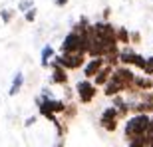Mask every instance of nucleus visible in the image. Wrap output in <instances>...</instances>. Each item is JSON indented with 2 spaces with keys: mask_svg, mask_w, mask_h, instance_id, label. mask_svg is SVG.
<instances>
[{
  "mask_svg": "<svg viewBox=\"0 0 153 147\" xmlns=\"http://www.w3.org/2000/svg\"><path fill=\"white\" fill-rule=\"evenodd\" d=\"M149 123H151V115L149 113H137V115H131L127 121H125L123 127V137L127 141H137V139H143L149 131Z\"/></svg>",
  "mask_w": 153,
  "mask_h": 147,
  "instance_id": "f257e3e1",
  "label": "nucleus"
},
{
  "mask_svg": "<svg viewBox=\"0 0 153 147\" xmlns=\"http://www.w3.org/2000/svg\"><path fill=\"white\" fill-rule=\"evenodd\" d=\"M85 64H88L85 62V54H58L50 62V66L52 68L60 66L64 70H79Z\"/></svg>",
  "mask_w": 153,
  "mask_h": 147,
  "instance_id": "f03ea898",
  "label": "nucleus"
},
{
  "mask_svg": "<svg viewBox=\"0 0 153 147\" xmlns=\"http://www.w3.org/2000/svg\"><path fill=\"white\" fill-rule=\"evenodd\" d=\"M60 50H62V54H88V52H85V38L72 30V32L62 40Z\"/></svg>",
  "mask_w": 153,
  "mask_h": 147,
  "instance_id": "7ed1b4c3",
  "label": "nucleus"
},
{
  "mask_svg": "<svg viewBox=\"0 0 153 147\" xmlns=\"http://www.w3.org/2000/svg\"><path fill=\"white\" fill-rule=\"evenodd\" d=\"M119 64L121 66H135V68H139L143 72V68H145V64H147V58L141 56V54H137L131 46H125V48H121V52H119Z\"/></svg>",
  "mask_w": 153,
  "mask_h": 147,
  "instance_id": "20e7f679",
  "label": "nucleus"
},
{
  "mask_svg": "<svg viewBox=\"0 0 153 147\" xmlns=\"http://www.w3.org/2000/svg\"><path fill=\"white\" fill-rule=\"evenodd\" d=\"M76 94H78L79 103L88 105V103H91L94 97L97 96V88H96L94 82H90V79H79L78 84H76Z\"/></svg>",
  "mask_w": 153,
  "mask_h": 147,
  "instance_id": "39448f33",
  "label": "nucleus"
},
{
  "mask_svg": "<svg viewBox=\"0 0 153 147\" xmlns=\"http://www.w3.org/2000/svg\"><path fill=\"white\" fill-rule=\"evenodd\" d=\"M117 119H119V111L111 105V108H105L102 111V115H100V125H102L108 133H114V131L117 129Z\"/></svg>",
  "mask_w": 153,
  "mask_h": 147,
  "instance_id": "423d86ee",
  "label": "nucleus"
},
{
  "mask_svg": "<svg viewBox=\"0 0 153 147\" xmlns=\"http://www.w3.org/2000/svg\"><path fill=\"white\" fill-rule=\"evenodd\" d=\"M103 66H105V58H91L90 62L84 66V76H85V79L96 78Z\"/></svg>",
  "mask_w": 153,
  "mask_h": 147,
  "instance_id": "0eeeda50",
  "label": "nucleus"
},
{
  "mask_svg": "<svg viewBox=\"0 0 153 147\" xmlns=\"http://www.w3.org/2000/svg\"><path fill=\"white\" fill-rule=\"evenodd\" d=\"M121 91H125V85L119 82V79H115L114 76H111V79H109L108 84L103 85V94L108 97H115V96H119Z\"/></svg>",
  "mask_w": 153,
  "mask_h": 147,
  "instance_id": "6e6552de",
  "label": "nucleus"
},
{
  "mask_svg": "<svg viewBox=\"0 0 153 147\" xmlns=\"http://www.w3.org/2000/svg\"><path fill=\"white\" fill-rule=\"evenodd\" d=\"M114 70H115L114 66H108V64H105V66L100 70V74L94 78V84L96 85H105L109 79H111V76H114Z\"/></svg>",
  "mask_w": 153,
  "mask_h": 147,
  "instance_id": "1a4fd4ad",
  "label": "nucleus"
},
{
  "mask_svg": "<svg viewBox=\"0 0 153 147\" xmlns=\"http://www.w3.org/2000/svg\"><path fill=\"white\" fill-rule=\"evenodd\" d=\"M52 84H58V85H68V70L60 68V66H56V68H52Z\"/></svg>",
  "mask_w": 153,
  "mask_h": 147,
  "instance_id": "9d476101",
  "label": "nucleus"
},
{
  "mask_svg": "<svg viewBox=\"0 0 153 147\" xmlns=\"http://www.w3.org/2000/svg\"><path fill=\"white\" fill-rule=\"evenodd\" d=\"M111 105H114V108L119 111V117H127V115H129V105H127V99H123L121 96H115L114 102H111Z\"/></svg>",
  "mask_w": 153,
  "mask_h": 147,
  "instance_id": "9b49d317",
  "label": "nucleus"
},
{
  "mask_svg": "<svg viewBox=\"0 0 153 147\" xmlns=\"http://www.w3.org/2000/svg\"><path fill=\"white\" fill-rule=\"evenodd\" d=\"M22 85H24V74L22 72H18L14 78H12V85H10V91H8V96H18V91L22 90Z\"/></svg>",
  "mask_w": 153,
  "mask_h": 147,
  "instance_id": "f8f14e48",
  "label": "nucleus"
},
{
  "mask_svg": "<svg viewBox=\"0 0 153 147\" xmlns=\"http://www.w3.org/2000/svg\"><path fill=\"white\" fill-rule=\"evenodd\" d=\"M54 48H52L50 44H46L44 48H42V58H40V64H42V68H48L50 66V62L54 60Z\"/></svg>",
  "mask_w": 153,
  "mask_h": 147,
  "instance_id": "ddd939ff",
  "label": "nucleus"
},
{
  "mask_svg": "<svg viewBox=\"0 0 153 147\" xmlns=\"http://www.w3.org/2000/svg\"><path fill=\"white\" fill-rule=\"evenodd\" d=\"M117 42H119V44H123V46H129L131 32L125 28V26H119V28H117Z\"/></svg>",
  "mask_w": 153,
  "mask_h": 147,
  "instance_id": "4468645a",
  "label": "nucleus"
},
{
  "mask_svg": "<svg viewBox=\"0 0 153 147\" xmlns=\"http://www.w3.org/2000/svg\"><path fill=\"white\" fill-rule=\"evenodd\" d=\"M76 113H78V105L76 103H72V102H68V105H66V111L62 113L66 119H72V117H76Z\"/></svg>",
  "mask_w": 153,
  "mask_h": 147,
  "instance_id": "2eb2a0df",
  "label": "nucleus"
},
{
  "mask_svg": "<svg viewBox=\"0 0 153 147\" xmlns=\"http://www.w3.org/2000/svg\"><path fill=\"white\" fill-rule=\"evenodd\" d=\"M32 8H36L32 0H22V2H18V10L24 12V14H26L28 10H32Z\"/></svg>",
  "mask_w": 153,
  "mask_h": 147,
  "instance_id": "dca6fc26",
  "label": "nucleus"
},
{
  "mask_svg": "<svg viewBox=\"0 0 153 147\" xmlns=\"http://www.w3.org/2000/svg\"><path fill=\"white\" fill-rule=\"evenodd\" d=\"M143 76H149V78H153V56L147 58V64H145V68H143Z\"/></svg>",
  "mask_w": 153,
  "mask_h": 147,
  "instance_id": "f3484780",
  "label": "nucleus"
},
{
  "mask_svg": "<svg viewBox=\"0 0 153 147\" xmlns=\"http://www.w3.org/2000/svg\"><path fill=\"white\" fill-rule=\"evenodd\" d=\"M0 16H2V22H4V24H10L12 22V16H14V12H12V10H6V8H4V10H0Z\"/></svg>",
  "mask_w": 153,
  "mask_h": 147,
  "instance_id": "a211bd4d",
  "label": "nucleus"
},
{
  "mask_svg": "<svg viewBox=\"0 0 153 147\" xmlns=\"http://www.w3.org/2000/svg\"><path fill=\"white\" fill-rule=\"evenodd\" d=\"M127 147H149L147 143V137H143V139H137V141H129Z\"/></svg>",
  "mask_w": 153,
  "mask_h": 147,
  "instance_id": "6ab92c4d",
  "label": "nucleus"
},
{
  "mask_svg": "<svg viewBox=\"0 0 153 147\" xmlns=\"http://www.w3.org/2000/svg\"><path fill=\"white\" fill-rule=\"evenodd\" d=\"M36 14H38V10H36V8L28 10L26 14H24V18H26V22H34V20H36Z\"/></svg>",
  "mask_w": 153,
  "mask_h": 147,
  "instance_id": "aec40b11",
  "label": "nucleus"
},
{
  "mask_svg": "<svg viewBox=\"0 0 153 147\" xmlns=\"http://www.w3.org/2000/svg\"><path fill=\"white\" fill-rule=\"evenodd\" d=\"M147 143H151L153 141V115H151V123H149V131H147Z\"/></svg>",
  "mask_w": 153,
  "mask_h": 147,
  "instance_id": "412c9836",
  "label": "nucleus"
},
{
  "mask_svg": "<svg viewBox=\"0 0 153 147\" xmlns=\"http://www.w3.org/2000/svg\"><path fill=\"white\" fill-rule=\"evenodd\" d=\"M141 42V34L139 32H131V44H139Z\"/></svg>",
  "mask_w": 153,
  "mask_h": 147,
  "instance_id": "4be33fe9",
  "label": "nucleus"
},
{
  "mask_svg": "<svg viewBox=\"0 0 153 147\" xmlns=\"http://www.w3.org/2000/svg\"><path fill=\"white\" fill-rule=\"evenodd\" d=\"M64 94H66V102H70V99H72V96H74V91L70 90L68 85H64Z\"/></svg>",
  "mask_w": 153,
  "mask_h": 147,
  "instance_id": "5701e85b",
  "label": "nucleus"
},
{
  "mask_svg": "<svg viewBox=\"0 0 153 147\" xmlns=\"http://www.w3.org/2000/svg\"><path fill=\"white\" fill-rule=\"evenodd\" d=\"M32 123H36V117H34V115H32V117H28V119H26V123H24V125H26V127H30V125H32Z\"/></svg>",
  "mask_w": 153,
  "mask_h": 147,
  "instance_id": "b1692460",
  "label": "nucleus"
},
{
  "mask_svg": "<svg viewBox=\"0 0 153 147\" xmlns=\"http://www.w3.org/2000/svg\"><path fill=\"white\" fill-rule=\"evenodd\" d=\"M109 14H111V10H109V8H105V10H103V22H108Z\"/></svg>",
  "mask_w": 153,
  "mask_h": 147,
  "instance_id": "393cba45",
  "label": "nucleus"
},
{
  "mask_svg": "<svg viewBox=\"0 0 153 147\" xmlns=\"http://www.w3.org/2000/svg\"><path fill=\"white\" fill-rule=\"evenodd\" d=\"M54 2H56V6H66L68 4V0H54Z\"/></svg>",
  "mask_w": 153,
  "mask_h": 147,
  "instance_id": "a878e982",
  "label": "nucleus"
},
{
  "mask_svg": "<svg viewBox=\"0 0 153 147\" xmlns=\"http://www.w3.org/2000/svg\"><path fill=\"white\" fill-rule=\"evenodd\" d=\"M56 147H64V143H62V141H60V143H58V145H56Z\"/></svg>",
  "mask_w": 153,
  "mask_h": 147,
  "instance_id": "bb28decb",
  "label": "nucleus"
}]
</instances>
